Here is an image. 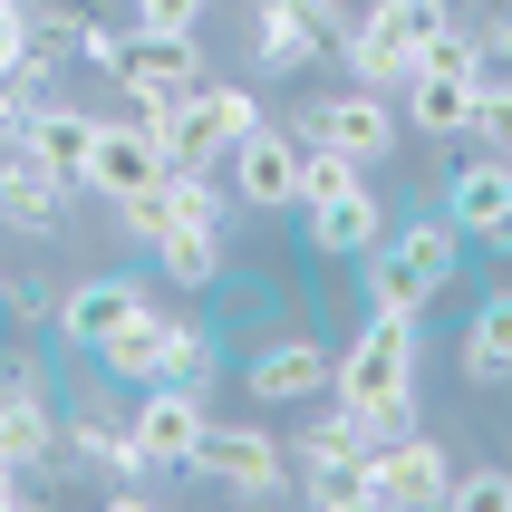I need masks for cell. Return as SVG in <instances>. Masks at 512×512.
Instances as JSON below:
<instances>
[{
  "mask_svg": "<svg viewBox=\"0 0 512 512\" xmlns=\"http://www.w3.org/2000/svg\"><path fill=\"white\" fill-rule=\"evenodd\" d=\"M484 68H493L484 39H474L464 20H445V10H435V29H426V68H416V78H484Z\"/></svg>",
  "mask_w": 512,
  "mask_h": 512,
  "instance_id": "4316f807",
  "label": "cell"
},
{
  "mask_svg": "<svg viewBox=\"0 0 512 512\" xmlns=\"http://www.w3.org/2000/svg\"><path fill=\"white\" fill-rule=\"evenodd\" d=\"M300 155H310V145L281 136V126L261 116L252 136L232 145V184H242V203H252V213H290V203H300Z\"/></svg>",
  "mask_w": 512,
  "mask_h": 512,
  "instance_id": "30bf717a",
  "label": "cell"
},
{
  "mask_svg": "<svg viewBox=\"0 0 512 512\" xmlns=\"http://www.w3.org/2000/svg\"><path fill=\"white\" fill-rule=\"evenodd\" d=\"M484 58H512V10H503V29L484 39Z\"/></svg>",
  "mask_w": 512,
  "mask_h": 512,
  "instance_id": "74e56055",
  "label": "cell"
},
{
  "mask_svg": "<svg viewBox=\"0 0 512 512\" xmlns=\"http://www.w3.org/2000/svg\"><path fill=\"white\" fill-rule=\"evenodd\" d=\"M416 368H426V319H377L339 348V368H329V387H339V406H368V416H406V397H416Z\"/></svg>",
  "mask_w": 512,
  "mask_h": 512,
  "instance_id": "7a4b0ae2",
  "label": "cell"
},
{
  "mask_svg": "<svg viewBox=\"0 0 512 512\" xmlns=\"http://www.w3.org/2000/svg\"><path fill=\"white\" fill-rule=\"evenodd\" d=\"M464 242H512V165L484 155V165H455V194H445Z\"/></svg>",
  "mask_w": 512,
  "mask_h": 512,
  "instance_id": "7c38bea8",
  "label": "cell"
},
{
  "mask_svg": "<svg viewBox=\"0 0 512 512\" xmlns=\"http://www.w3.org/2000/svg\"><path fill=\"white\" fill-rule=\"evenodd\" d=\"M165 203H174V223H223V194H213L203 165H174L165 174Z\"/></svg>",
  "mask_w": 512,
  "mask_h": 512,
  "instance_id": "f546056e",
  "label": "cell"
},
{
  "mask_svg": "<svg viewBox=\"0 0 512 512\" xmlns=\"http://www.w3.org/2000/svg\"><path fill=\"white\" fill-rule=\"evenodd\" d=\"M474 136H484V155H503V165H512V87L484 78V97H474Z\"/></svg>",
  "mask_w": 512,
  "mask_h": 512,
  "instance_id": "d6a6232c",
  "label": "cell"
},
{
  "mask_svg": "<svg viewBox=\"0 0 512 512\" xmlns=\"http://www.w3.org/2000/svg\"><path fill=\"white\" fill-rule=\"evenodd\" d=\"M155 358H165V310H136V319H116L107 339H97V368L126 377V387H145V377H155Z\"/></svg>",
  "mask_w": 512,
  "mask_h": 512,
  "instance_id": "7402d4cb",
  "label": "cell"
},
{
  "mask_svg": "<svg viewBox=\"0 0 512 512\" xmlns=\"http://www.w3.org/2000/svg\"><path fill=\"white\" fill-rule=\"evenodd\" d=\"M435 10H455V0H435Z\"/></svg>",
  "mask_w": 512,
  "mask_h": 512,
  "instance_id": "ab89813d",
  "label": "cell"
},
{
  "mask_svg": "<svg viewBox=\"0 0 512 512\" xmlns=\"http://www.w3.org/2000/svg\"><path fill=\"white\" fill-rule=\"evenodd\" d=\"M445 445L435 435H387L358 455V512H416V503H445Z\"/></svg>",
  "mask_w": 512,
  "mask_h": 512,
  "instance_id": "5b68a950",
  "label": "cell"
},
{
  "mask_svg": "<svg viewBox=\"0 0 512 512\" xmlns=\"http://www.w3.org/2000/svg\"><path fill=\"white\" fill-rule=\"evenodd\" d=\"M58 213H68V174H58V165H39L29 145H10V155H0V223L49 232Z\"/></svg>",
  "mask_w": 512,
  "mask_h": 512,
  "instance_id": "5bb4252c",
  "label": "cell"
},
{
  "mask_svg": "<svg viewBox=\"0 0 512 512\" xmlns=\"http://www.w3.org/2000/svg\"><path fill=\"white\" fill-rule=\"evenodd\" d=\"M464 377H474V387L512 377V290H493L484 310L464 319Z\"/></svg>",
  "mask_w": 512,
  "mask_h": 512,
  "instance_id": "603a6c76",
  "label": "cell"
},
{
  "mask_svg": "<svg viewBox=\"0 0 512 512\" xmlns=\"http://www.w3.org/2000/svg\"><path fill=\"white\" fill-rule=\"evenodd\" d=\"M310 242L329 261H368L377 242H387V213H377V194L358 184V194H339V203H310Z\"/></svg>",
  "mask_w": 512,
  "mask_h": 512,
  "instance_id": "ac0fdd59",
  "label": "cell"
},
{
  "mask_svg": "<svg viewBox=\"0 0 512 512\" xmlns=\"http://www.w3.org/2000/svg\"><path fill=\"white\" fill-rule=\"evenodd\" d=\"M426 29H435V0H368L358 10V29H348V78L368 87H406L416 68H426Z\"/></svg>",
  "mask_w": 512,
  "mask_h": 512,
  "instance_id": "277c9868",
  "label": "cell"
},
{
  "mask_svg": "<svg viewBox=\"0 0 512 512\" xmlns=\"http://www.w3.org/2000/svg\"><path fill=\"white\" fill-rule=\"evenodd\" d=\"M165 174H174V165H165ZM116 223L136 232V242H155V232L174 223V203H165V184H145V194H116Z\"/></svg>",
  "mask_w": 512,
  "mask_h": 512,
  "instance_id": "836d02e7",
  "label": "cell"
},
{
  "mask_svg": "<svg viewBox=\"0 0 512 512\" xmlns=\"http://www.w3.org/2000/svg\"><path fill=\"white\" fill-rule=\"evenodd\" d=\"M252 49H261V68H271V78H300V68H319V58H329V29L310 20V0H261Z\"/></svg>",
  "mask_w": 512,
  "mask_h": 512,
  "instance_id": "4fadbf2b",
  "label": "cell"
},
{
  "mask_svg": "<svg viewBox=\"0 0 512 512\" xmlns=\"http://www.w3.org/2000/svg\"><path fill=\"white\" fill-rule=\"evenodd\" d=\"M358 184H368V165H358V155H339V145H310V155H300V213H310V203L358 194Z\"/></svg>",
  "mask_w": 512,
  "mask_h": 512,
  "instance_id": "83f0119b",
  "label": "cell"
},
{
  "mask_svg": "<svg viewBox=\"0 0 512 512\" xmlns=\"http://www.w3.org/2000/svg\"><path fill=\"white\" fill-rule=\"evenodd\" d=\"M397 136H406V116H397V97L387 87H339V97H319L310 116H300V145H339V155H358V165H387L397 155Z\"/></svg>",
  "mask_w": 512,
  "mask_h": 512,
  "instance_id": "8992f818",
  "label": "cell"
},
{
  "mask_svg": "<svg viewBox=\"0 0 512 512\" xmlns=\"http://www.w3.org/2000/svg\"><path fill=\"white\" fill-rule=\"evenodd\" d=\"M136 116L165 136L174 165H232V145L261 126V97H252V87L194 78V87H174V97H136Z\"/></svg>",
  "mask_w": 512,
  "mask_h": 512,
  "instance_id": "6da1fadb",
  "label": "cell"
},
{
  "mask_svg": "<svg viewBox=\"0 0 512 512\" xmlns=\"http://www.w3.org/2000/svg\"><path fill=\"white\" fill-rule=\"evenodd\" d=\"M155 377L203 387V377H213V329H203V319H165V358H155Z\"/></svg>",
  "mask_w": 512,
  "mask_h": 512,
  "instance_id": "f1b7e54d",
  "label": "cell"
},
{
  "mask_svg": "<svg viewBox=\"0 0 512 512\" xmlns=\"http://www.w3.org/2000/svg\"><path fill=\"white\" fill-rule=\"evenodd\" d=\"M97 126H107V116H87V107H49V97H39V107L20 116V145L39 155V165H58L68 184H78L87 155H97Z\"/></svg>",
  "mask_w": 512,
  "mask_h": 512,
  "instance_id": "2e32d148",
  "label": "cell"
},
{
  "mask_svg": "<svg viewBox=\"0 0 512 512\" xmlns=\"http://www.w3.org/2000/svg\"><path fill=\"white\" fill-rule=\"evenodd\" d=\"M10 300H20V281H10V271H0V310H10Z\"/></svg>",
  "mask_w": 512,
  "mask_h": 512,
  "instance_id": "f35d334b",
  "label": "cell"
},
{
  "mask_svg": "<svg viewBox=\"0 0 512 512\" xmlns=\"http://www.w3.org/2000/svg\"><path fill=\"white\" fill-rule=\"evenodd\" d=\"M78 58L87 68H107L126 97H174V87H194V78H213L203 68V39L194 29H97L87 20V39H78Z\"/></svg>",
  "mask_w": 512,
  "mask_h": 512,
  "instance_id": "3957f363",
  "label": "cell"
},
{
  "mask_svg": "<svg viewBox=\"0 0 512 512\" xmlns=\"http://www.w3.org/2000/svg\"><path fill=\"white\" fill-rule=\"evenodd\" d=\"M165 165H174V155H165V136H155L145 116H126V126H97V155H87V174H78V184L116 203V194H145V184H165Z\"/></svg>",
  "mask_w": 512,
  "mask_h": 512,
  "instance_id": "9c48e42d",
  "label": "cell"
},
{
  "mask_svg": "<svg viewBox=\"0 0 512 512\" xmlns=\"http://www.w3.org/2000/svg\"><path fill=\"white\" fill-rule=\"evenodd\" d=\"M435 290H445V281H426L406 252H387V242L368 252V310H377V319H426Z\"/></svg>",
  "mask_w": 512,
  "mask_h": 512,
  "instance_id": "ffe728a7",
  "label": "cell"
},
{
  "mask_svg": "<svg viewBox=\"0 0 512 512\" xmlns=\"http://www.w3.org/2000/svg\"><path fill=\"white\" fill-rule=\"evenodd\" d=\"M136 445H145V474H184L194 464V445H203V387H174V377H145V397H136Z\"/></svg>",
  "mask_w": 512,
  "mask_h": 512,
  "instance_id": "52a82bcc",
  "label": "cell"
},
{
  "mask_svg": "<svg viewBox=\"0 0 512 512\" xmlns=\"http://www.w3.org/2000/svg\"><path fill=\"white\" fill-rule=\"evenodd\" d=\"M300 493H310L319 512H358V464H329V455H310V474H300Z\"/></svg>",
  "mask_w": 512,
  "mask_h": 512,
  "instance_id": "1f68e13d",
  "label": "cell"
},
{
  "mask_svg": "<svg viewBox=\"0 0 512 512\" xmlns=\"http://www.w3.org/2000/svg\"><path fill=\"white\" fill-rule=\"evenodd\" d=\"M136 310H155V300H145V281H126V271H107V281H78L68 300H58V339H68V348H97L116 319H136Z\"/></svg>",
  "mask_w": 512,
  "mask_h": 512,
  "instance_id": "9a60e30c",
  "label": "cell"
},
{
  "mask_svg": "<svg viewBox=\"0 0 512 512\" xmlns=\"http://www.w3.org/2000/svg\"><path fill=\"white\" fill-rule=\"evenodd\" d=\"M155 271H165L174 290L223 281V223H165L155 232Z\"/></svg>",
  "mask_w": 512,
  "mask_h": 512,
  "instance_id": "d6986e66",
  "label": "cell"
},
{
  "mask_svg": "<svg viewBox=\"0 0 512 512\" xmlns=\"http://www.w3.org/2000/svg\"><path fill=\"white\" fill-rule=\"evenodd\" d=\"M281 445L261 426H203V445H194V474H213L223 493H242V503H271V493H290V474H281Z\"/></svg>",
  "mask_w": 512,
  "mask_h": 512,
  "instance_id": "ba28073f",
  "label": "cell"
},
{
  "mask_svg": "<svg viewBox=\"0 0 512 512\" xmlns=\"http://www.w3.org/2000/svg\"><path fill=\"white\" fill-rule=\"evenodd\" d=\"M136 20H145V29H194L203 0H136Z\"/></svg>",
  "mask_w": 512,
  "mask_h": 512,
  "instance_id": "d590c367",
  "label": "cell"
},
{
  "mask_svg": "<svg viewBox=\"0 0 512 512\" xmlns=\"http://www.w3.org/2000/svg\"><path fill=\"white\" fill-rule=\"evenodd\" d=\"M29 58V0H0V78H20Z\"/></svg>",
  "mask_w": 512,
  "mask_h": 512,
  "instance_id": "e575fe53",
  "label": "cell"
},
{
  "mask_svg": "<svg viewBox=\"0 0 512 512\" xmlns=\"http://www.w3.org/2000/svg\"><path fill=\"white\" fill-rule=\"evenodd\" d=\"M445 503H455V512H512V474H493V464L445 474Z\"/></svg>",
  "mask_w": 512,
  "mask_h": 512,
  "instance_id": "4dcf8cb0",
  "label": "cell"
},
{
  "mask_svg": "<svg viewBox=\"0 0 512 512\" xmlns=\"http://www.w3.org/2000/svg\"><path fill=\"white\" fill-rule=\"evenodd\" d=\"M474 97H484V78H406L416 136H474Z\"/></svg>",
  "mask_w": 512,
  "mask_h": 512,
  "instance_id": "44dd1931",
  "label": "cell"
},
{
  "mask_svg": "<svg viewBox=\"0 0 512 512\" xmlns=\"http://www.w3.org/2000/svg\"><path fill=\"white\" fill-rule=\"evenodd\" d=\"M49 445H58V426H49V387H39V368H0V464L39 474Z\"/></svg>",
  "mask_w": 512,
  "mask_h": 512,
  "instance_id": "8fae6325",
  "label": "cell"
},
{
  "mask_svg": "<svg viewBox=\"0 0 512 512\" xmlns=\"http://www.w3.org/2000/svg\"><path fill=\"white\" fill-rule=\"evenodd\" d=\"M78 39H87L78 10H58V0H29V58H20V78H29V87L58 78V68L78 58Z\"/></svg>",
  "mask_w": 512,
  "mask_h": 512,
  "instance_id": "cb8c5ba5",
  "label": "cell"
},
{
  "mask_svg": "<svg viewBox=\"0 0 512 512\" xmlns=\"http://www.w3.org/2000/svg\"><path fill=\"white\" fill-rule=\"evenodd\" d=\"M68 445H78L97 474H145V445H136V426H107V406H87L78 426H68Z\"/></svg>",
  "mask_w": 512,
  "mask_h": 512,
  "instance_id": "484cf974",
  "label": "cell"
},
{
  "mask_svg": "<svg viewBox=\"0 0 512 512\" xmlns=\"http://www.w3.org/2000/svg\"><path fill=\"white\" fill-rule=\"evenodd\" d=\"M329 368H339V358H329L319 339H271L252 368H242V387H252L261 406H271V397H319V387H329Z\"/></svg>",
  "mask_w": 512,
  "mask_h": 512,
  "instance_id": "e0dca14e",
  "label": "cell"
},
{
  "mask_svg": "<svg viewBox=\"0 0 512 512\" xmlns=\"http://www.w3.org/2000/svg\"><path fill=\"white\" fill-rule=\"evenodd\" d=\"M29 503V474H20V464H0V512H20Z\"/></svg>",
  "mask_w": 512,
  "mask_h": 512,
  "instance_id": "8d00e7d4",
  "label": "cell"
},
{
  "mask_svg": "<svg viewBox=\"0 0 512 512\" xmlns=\"http://www.w3.org/2000/svg\"><path fill=\"white\" fill-rule=\"evenodd\" d=\"M387 252H406L426 281H455V261H464V232H455V213H416V223H397V242Z\"/></svg>",
  "mask_w": 512,
  "mask_h": 512,
  "instance_id": "d4e9b609",
  "label": "cell"
}]
</instances>
